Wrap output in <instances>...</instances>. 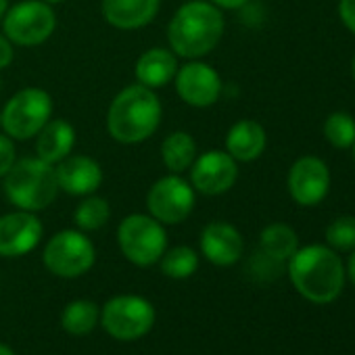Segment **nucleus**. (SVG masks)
<instances>
[{
    "label": "nucleus",
    "instance_id": "aec40b11",
    "mask_svg": "<svg viewBox=\"0 0 355 355\" xmlns=\"http://www.w3.org/2000/svg\"><path fill=\"white\" fill-rule=\"evenodd\" d=\"M34 140H36V157H40L51 165H57L59 161H63L67 155L73 153L78 134L67 119L51 117Z\"/></svg>",
    "mask_w": 355,
    "mask_h": 355
},
{
    "label": "nucleus",
    "instance_id": "f3484780",
    "mask_svg": "<svg viewBox=\"0 0 355 355\" xmlns=\"http://www.w3.org/2000/svg\"><path fill=\"white\" fill-rule=\"evenodd\" d=\"M161 0H103L101 11L105 21L121 32L146 28L159 13Z\"/></svg>",
    "mask_w": 355,
    "mask_h": 355
},
{
    "label": "nucleus",
    "instance_id": "c756f323",
    "mask_svg": "<svg viewBox=\"0 0 355 355\" xmlns=\"http://www.w3.org/2000/svg\"><path fill=\"white\" fill-rule=\"evenodd\" d=\"M336 13L340 24L355 36V0H338Z\"/></svg>",
    "mask_w": 355,
    "mask_h": 355
},
{
    "label": "nucleus",
    "instance_id": "7c9ffc66",
    "mask_svg": "<svg viewBox=\"0 0 355 355\" xmlns=\"http://www.w3.org/2000/svg\"><path fill=\"white\" fill-rule=\"evenodd\" d=\"M13 61H15V44L5 34H0V71L11 67Z\"/></svg>",
    "mask_w": 355,
    "mask_h": 355
},
{
    "label": "nucleus",
    "instance_id": "4468645a",
    "mask_svg": "<svg viewBox=\"0 0 355 355\" xmlns=\"http://www.w3.org/2000/svg\"><path fill=\"white\" fill-rule=\"evenodd\" d=\"M44 236L38 214L15 209L0 216V257H24L32 253Z\"/></svg>",
    "mask_w": 355,
    "mask_h": 355
},
{
    "label": "nucleus",
    "instance_id": "72a5a7b5",
    "mask_svg": "<svg viewBox=\"0 0 355 355\" xmlns=\"http://www.w3.org/2000/svg\"><path fill=\"white\" fill-rule=\"evenodd\" d=\"M0 355H15V351L9 347V345H5V343H0Z\"/></svg>",
    "mask_w": 355,
    "mask_h": 355
},
{
    "label": "nucleus",
    "instance_id": "7ed1b4c3",
    "mask_svg": "<svg viewBox=\"0 0 355 355\" xmlns=\"http://www.w3.org/2000/svg\"><path fill=\"white\" fill-rule=\"evenodd\" d=\"M163 107L155 90L142 84H130L121 88L107 111L109 136L125 146L148 140L161 125Z\"/></svg>",
    "mask_w": 355,
    "mask_h": 355
},
{
    "label": "nucleus",
    "instance_id": "c9c22d12",
    "mask_svg": "<svg viewBox=\"0 0 355 355\" xmlns=\"http://www.w3.org/2000/svg\"><path fill=\"white\" fill-rule=\"evenodd\" d=\"M351 76H353V82H355V55H353V61H351Z\"/></svg>",
    "mask_w": 355,
    "mask_h": 355
},
{
    "label": "nucleus",
    "instance_id": "9b49d317",
    "mask_svg": "<svg viewBox=\"0 0 355 355\" xmlns=\"http://www.w3.org/2000/svg\"><path fill=\"white\" fill-rule=\"evenodd\" d=\"M173 86L180 101L193 109L214 107L224 92L222 76L216 71L214 65L205 63L203 59H191L178 67Z\"/></svg>",
    "mask_w": 355,
    "mask_h": 355
},
{
    "label": "nucleus",
    "instance_id": "a878e982",
    "mask_svg": "<svg viewBox=\"0 0 355 355\" xmlns=\"http://www.w3.org/2000/svg\"><path fill=\"white\" fill-rule=\"evenodd\" d=\"M322 134L328 144L338 150L351 148L355 142V117L345 111H334L324 119Z\"/></svg>",
    "mask_w": 355,
    "mask_h": 355
},
{
    "label": "nucleus",
    "instance_id": "473e14b6",
    "mask_svg": "<svg viewBox=\"0 0 355 355\" xmlns=\"http://www.w3.org/2000/svg\"><path fill=\"white\" fill-rule=\"evenodd\" d=\"M347 276H349V280H351L353 286H355V249H353V253H351V257H349V263H347Z\"/></svg>",
    "mask_w": 355,
    "mask_h": 355
},
{
    "label": "nucleus",
    "instance_id": "e433bc0d",
    "mask_svg": "<svg viewBox=\"0 0 355 355\" xmlns=\"http://www.w3.org/2000/svg\"><path fill=\"white\" fill-rule=\"evenodd\" d=\"M44 3H49V5H53V7H55V5H61L63 0H44Z\"/></svg>",
    "mask_w": 355,
    "mask_h": 355
},
{
    "label": "nucleus",
    "instance_id": "f8f14e48",
    "mask_svg": "<svg viewBox=\"0 0 355 355\" xmlns=\"http://www.w3.org/2000/svg\"><path fill=\"white\" fill-rule=\"evenodd\" d=\"M330 169L324 159L315 155L299 157L286 175V189L299 207H315L330 193Z\"/></svg>",
    "mask_w": 355,
    "mask_h": 355
},
{
    "label": "nucleus",
    "instance_id": "6ab92c4d",
    "mask_svg": "<svg viewBox=\"0 0 355 355\" xmlns=\"http://www.w3.org/2000/svg\"><path fill=\"white\" fill-rule=\"evenodd\" d=\"M178 67H180V63H178V57L169 49L155 46V49L144 51L136 59L134 76L138 84L150 90H159V88H165L169 82H173Z\"/></svg>",
    "mask_w": 355,
    "mask_h": 355
},
{
    "label": "nucleus",
    "instance_id": "393cba45",
    "mask_svg": "<svg viewBox=\"0 0 355 355\" xmlns=\"http://www.w3.org/2000/svg\"><path fill=\"white\" fill-rule=\"evenodd\" d=\"M111 220V205L107 199L88 195L82 197L80 205L73 211V224L82 232H96L103 226H107Z\"/></svg>",
    "mask_w": 355,
    "mask_h": 355
},
{
    "label": "nucleus",
    "instance_id": "f704fd0d",
    "mask_svg": "<svg viewBox=\"0 0 355 355\" xmlns=\"http://www.w3.org/2000/svg\"><path fill=\"white\" fill-rule=\"evenodd\" d=\"M7 9H9V0H0V21H3Z\"/></svg>",
    "mask_w": 355,
    "mask_h": 355
},
{
    "label": "nucleus",
    "instance_id": "dca6fc26",
    "mask_svg": "<svg viewBox=\"0 0 355 355\" xmlns=\"http://www.w3.org/2000/svg\"><path fill=\"white\" fill-rule=\"evenodd\" d=\"M199 247L203 257L220 268H230L236 261H241L243 253H245V241L243 234L239 232L236 226H232L230 222H209L203 230H201V239H199Z\"/></svg>",
    "mask_w": 355,
    "mask_h": 355
},
{
    "label": "nucleus",
    "instance_id": "5701e85b",
    "mask_svg": "<svg viewBox=\"0 0 355 355\" xmlns=\"http://www.w3.org/2000/svg\"><path fill=\"white\" fill-rule=\"evenodd\" d=\"M101 322V307L94 301L88 299H78L65 305L61 313V326L65 332L73 336H84L90 334L96 324Z\"/></svg>",
    "mask_w": 355,
    "mask_h": 355
},
{
    "label": "nucleus",
    "instance_id": "ddd939ff",
    "mask_svg": "<svg viewBox=\"0 0 355 355\" xmlns=\"http://www.w3.org/2000/svg\"><path fill=\"white\" fill-rule=\"evenodd\" d=\"M189 182L197 191V195L220 197L232 191L239 180V163L220 148L205 150L197 155L193 167L189 169Z\"/></svg>",
    "mask_w": 355,
    "mask_h": 355
},
{
    "label": "nucleus",
    "instance_id": "ea45409f",
    "mask_svg": "<svg viewBox=\"0 0 355 355\" xmlns=\"http://www.w3.org/2000/svg\"><path fill=\"white\" fill-rule=\"evenodd\" d=\"M0 119H3V117H0Z\"/></svg>",
    "mask_w": 355,
    "mask_h": 355
},
{
    "label": "nucleus",
    "instance_id": "2f4dec72",
    "mask_svg": "<svg viewBox=\"0 0 355 355\" xmlns=\"http://www.w3.org/2000/svg\"><path fill=\"white\" fill-rule=\"evenodd\" d=\"M209 3H214L222 11H241L251 0H209Z\"/></svg>",
    "mask_w": 355,
    "mask_h": 355
},
{
    "label": "nucleus",
    "instance_id": "39448f33",
    "mask_svg": "<svg viewBox=\"0 0 355 355\" xmlns=\"http://www.w3.org/2000/svg\"><path fill=\"white\" fill-rule=\"evenodd\" d=\"M55 101L49 90L38 86H28L17 90L0 111V128L15 142H26L36 138V134L53 117Z\"/></svg>",
    "mask_w": 355,
    "mask_h": 355
},
{
    "label": "nucleus",
    "instance_id": "f257e3e1",
    "mask_svg": "<svg viewBox=\"0 0 355 355\" xmlns=\"http://www.w3.org/2000/svg\"><path fill=\"white\" fill-rule=\"evenodd\" d=\"M224 11L209 0H191L178 7L167 24V49L178 59H205L222 42Z\"/></svg>",
    "mask_w": 355,
    "mask_h": 355
},
{
    "label": "nucleus",
    "instance_id": "9d476101",
    "mask_svg": "<svg viewBox=\"0 0 355 355\" xmlns=\"http://www.w3.org/2000/svg\"><path fill=\"white\" fill-rule=\"evenodd\" d=\"M103 328L117 340H136L155 324V307L140 295H117L101 309Z\"/></svg>",
    "mask_w": 355,
    "mask_h": 355
},
{
    "label": "nucleus",
    "instance_id": "20e7f679",
    "mask_svg": "<svg viewBox=\"0 0 355 355\" xmlns=\"http://www.w3.org/2000/svg\"><path fill=\"white\" fill-rule=\"evenodd\" d=\"M7 201L21 211H44L59 197V182L55 165L40 157H21L3 178Z\"/></svg>",
    "mask_w": 355,
    "mask_h": 355
},
{
    "label": "nucleus",
    "instance_id": "1a4fd4ad",
    "mask_svg": "<svg viewBox=\"0 0 355 355\" xmlns=\"http://www.w3.org/2000/svg\"><path fill=\"white\" fill-rule=\"evenodd\" d=\"M44 268L59 278H80L96 261V249L86 232L65 228L51 236L42 251Z\"/></svg>",
    "mask_w": 355,
    "mask_h": 355
},
{
    "label": "nucleus",
    "instance_id": "0eeeda50",
    "mask_svg": "<svg viewBox=\"0 0 355 355\" xmlns=\"http://www.w3.org/2000/svg\"><path fill=\"white\" fill-rule=\"evenodd\" d=\"M3 34L24 49L40 46L57 30V13L44 0H21L7 9L3 17Z\"/></svg>",
    "mask_w": 355,
    "mask_h": 355
},
{
    "label": "nucleus",
    "instance_id": "423d86ee",
    "mask_svg": "<svg viewBox=\"0 0 355 355\" xmlns=\"http://www.w3.org/2000/svg\"><path fill=\"white\" fill-rule=\"evenodd\" d=\"M117 245L123 257L138 266L148 268L159 263L167 249V232L161 222L148 214H130L117 228Z\"/></svg>",
    "mask_w": 355,
    "mask_h": 355
},
{
    "label": "nucleus",
    "instance_id": "f03ea898",
    "mask_svg": "<svg viewBox=\"0 0 355 355\" xmlns=\"http://www.w3.org/2000/svg\"><path fill=\"white\" fill-rule=\"evenodd\" d=\"M286 272L297 293L318 305L338 299L345 286V263L328 245L299 247L286 261Z\"/></svg>",
    "mask_w": 355,
    "mask_h": 355
},
{
    "label": "nucleus",
    "instance_id": "412c9836",
    "mask_svg": "<svg viewBox=\"0 0 355 355\" xmlns=\"http://www.w3.org/2000/svg\"><path fill=\"white\" fill-rule=\"evenodd\" d=\"M159 153H161V161L169 173L184 175L193 167V163L199 155V146H197V140L193 138V134H189L184 130H175L163 138Z\"/></svg>",
    "mask_w": 355,
    "mask_h": 355
},
{
    "label": "nucleus",
    "instance_id": "c85d7f7f",
    "mask_svg": "<svg viewBox=\"0 0 355 355\" xmlns=\"http://www.w3.org/2000/svg\"><path fill=\"white\" fill-rule=\"evenodd\" d=\"M17 146L15 140L11 136H7L5 132H0V180L9 173V169L15 165L17 161Z\"/></svg>",
    "mask_w": 355,
    "mask_h": 355
},
{
    "label": "nucleus",
    "instance_id": "cd10ccee",
    "mask_svg": "<svg viewBox=\"0 0 355 355\" xmlns=\"http://www.w3.org/2000/svg\"><path fill=\"white\" fill-rule=\"evenodd\" d=\"M280 268H282V261L266 255L263 251H257V255L251 257V272L257 276V278H263V280H274L276 274H280Z\"/></svg>",
    "mask_w": 355,
    "mask_h": 355
},
{
    "label": "nucleus",
    "instance_id": "4c0bfd02",
    "mask_svg": "<svg viewBox=\"0 0 355 355\" xmlns=\"http://www.w3.org/2000/svg\"><path fill=\"white\" fill-rule=\"evenodd\" d=\"M351 155H353V161H355V142H353V146H351Z\"/></svg>",
    "mask_w": 355,
    "mask_h": 355
},
{
    "label": "nucleus",
    "instance_id": "4be33fe9",
    "mask_svg": "<svg viewBox=\"0 0 355 355\" xmlns=\"http://www.w3.org/2000/svg\"><path fill=\"white\" fill-rule=\"evenodd\" d=\"M297 249H299V236L288 224L274 222L266 226L259 234V251L282 263H286Z\"/></svg>",
    "mask_w": 355,
    "mask_h": 355
},
{
    "label": "nucleus",
    "instance_id": "b1692460",
    "mask_svg": "<svg viewBox=\"0 0 355 355\" xmlns=\"http://www.w3.org/2000/svg\"><path fill=\"white\" fill-rule=\"evenodd\" d=\"M161 272L167 278L173 280H187L199 270V253L193 247L178 245L171 249H165V253L159 259Z\"/></svg>",
    "mask_w": 355,
    "mask_h": 355
},
{
    "label": "nucleus",
    "instance_id": "58836bf2",
    "mask_svg": "<svg viewBox=\"0 0 355 355\" xmlns=\"http://www.w3.org/2000/svg\"><path fill=\"white\" fill-rule=\"evenodd\" d=\"M0 90H3V78H0Z\"/></svg>",
    "mask_w": 355,
    "mask_h": 355
},
{
    "label": "nucleus",
    "instance_id": "bb28decb",
    "mask_svg": "<svg viewBox=\"0 0 355 355\" xmlns=\"http://www.w3.org/2000/svg\"><path fill=\"white\" fill-rule=\"evenodd\" d=\"M326 245L334 249L336 253L353 251L355 249V218L353 216H340L332 220L324 232Z\"/></svg>",
    "mask_w": 355,
    "mask_h": 355
},
{
    "label": "nucleus",
    "instance_id": "2eb2a0df",
    "mask_svg": "<svg viewBox=\"0 0 355 355\" xmlns=\"http://www.w3.org/2000/svg\"><path fill=\"white\" fill-rule=\"evenodd\" d=\"M55 171H57L59 191L71 197L94 195L105 180L103 165L94 157L80 155V153L67 155L63 161L55 165Z\"/></svg>",
    "mask_w": 355,
    "mask_h": 355
},
{
    "label": "nucleus",
    "instance_id": "6e6552de",
    "mask_svg": "<svg viewBox=\"0 0 355 355\" xmlns=\"http://www.w3.org/2000/svg\"><path fill=\"white\" fill-rule=\"evenodd\" d=\"M146 211L163 226H178L191 218L197 205V191L180 173H167L146 191Z\"/></svg>",
    "mask_w": 355,
    "mask_h": 355
},
{
    "label": "nucleus",
    "instance_id": "a211bd4d",
    "mask_svg": "<svg viewBox=\"0 0 355 355\" xmlns=\"http://www.w3.org/2000/svg\"><path fill=\"white\" fill-rule=\"evenodd\" d=\"M268 146L266 128L255 119H239L226 134V153L236 163L257 161Z\"/></svg>",
    "mask_w": 355,
    "mask_h": 355
}]
</instances>
